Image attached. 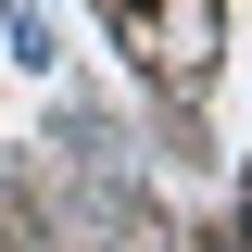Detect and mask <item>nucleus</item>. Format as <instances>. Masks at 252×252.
Segmentation results:
<instances>
[{
	"mask_svg": "<svg viewBox=\"0 0 252 252\" xmlns=\"http://www.w3.org/2000/svg\"><path fill=\"white\" fill-rule=\"evenodd\" d=\"M126 51H139V63L164 51V76H177V89H202V76H215V51H227V0H152V13H126Z\"/></svg>",
	"mask_w": 252,
	"mask_h": 252,
	"instance_id": "1",
	"label": "nucleus"
},
{
	"mask_svg": "<svg viewBox=\"0 0 252 252\" xmlns=\"http://www.w3.org/2000/svg\"><path fill=\"white\" fill-rule=\"evenodd\" d=\"M0 26H13V51H26V63H51V13H38V0H0Z\"/></svg>",
	"mask_w": 252,
	"mask_h": 252,
	"instance_id": "2",
	"label": "nucleus"
},
{
	"mask_svg": "<svg viewBox=\"0 0 252 252\" xmlns=\"http://www.w3.org/2000/svg\"><path fill=\"white\" fill-rule=\"evenodd\" d=\"M101 13H114V26H126V13H152V0H101Z\"/></svg>",
	"mask_w": 252,
	"mask_h": 252,
	"instance_id": "3",
	"label": "nucleus"
},
{
	"mask_svg": "<svg viewBox=\"0 0 252 252\" xmlns=\"http://www.w3.org/2000/svg\"><path fill=\"white\" fill-rule=\"evenodd\" d=\"M240 240H252V177H240Z\"/></svg>",
	"mask_w": 252,
	"mask_h": 252,
	"instance_id": "4",
	"label": "nucleus"
}]
</instances>
